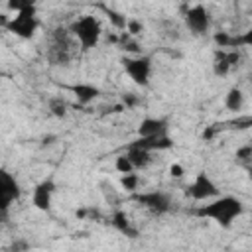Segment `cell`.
<instances>
[{
    "label": "cell",
    "instance_id": "5bb4252c",
    "mask_svg": "<svg viewBox=\"0 0 252 252\" xmlns=\"http://www.w3.org/2000/svg\"><path fill=\"white\" fill-rule=\"evenodd\" d=\"M73 93H75V96L79 98V102H83V104H89L91 100H94L96 96H98V89L94 87V85H87V83H79V85H75L73 87Z\"/></svg>",
    "mask_w": 252,
    "mask_h": 252
},
{
    "label": "cell",
    "instance_id": "8992f818",
    "mask_svg": "<svg viewBox=\"0 0 252 252\" xmlns=\"http://www.w3.org/2000/svg\"><path fill=\"white\" fill-rule=\"evenodd\" d=\"M20 195H22V189H20V183L16 181V177L10 171L2 169L0 171V213H2V217L8 215L10 207L20 199Z\"/></svg>",
    "mask_w": 252,
    "mask_h": 252
},
{
    "label": "cell",
    "instance_id": "e0dca14e",
    "mask_svg": "<svg viewBox=\"0 0 252 252\" xmlns=\"http://www.w3.org/2000/svg\"><path fill=\"white\" fill-rule=\"evenodd\" d=\"M112 224H114L120 232L128 234V236H134V234H136V232L132 230V226H130V222H128V219H126L124 213H114V217H112Z\"/></svg>",
    "mask_w": 252,
    "mask_h": 252
},
{
    "label": "cell",
    "instance_id": "7c38bea8",
    "mask_svg": "<svg viewBox=\"0 0 252 252\" xmlns=\"http://www.w3.org/2000/svg\"><path fill=\"white\" fill-rule=\"evenodd\" d=\"M236 59H238V55L234 53V51H220L217 57H215V73L217 75H226L232 67H234V63H236Z\"/></svg>",
    "mask_w": 252,
    "mask_h": 252
},
{
    "label": "cell",
    "instance_id": "7402d4cb",
    "mask_svg": "<svg viewBox=\"0 0 252 252\" xmlns=\"http://www.w3.org/2000/svg\"><path fill=\"white\" fill-rule=\"evenodd\" d=\"M169 171H171L173 177H181V175H183V167H181L179 163H173V165L169 167Z\"/></svg>",
    "mask_w": 252,
    "mask_h": 252
},
{
    "label": "cell",
    "instance_id": "8fae6325",
    "mask_svg": "<svg viewBox=\"0 0 252 252\" xmlns=\"http://www.w3.org/2000/svg\"><path fill=\"white\" fill-rule=\"evenodd\" d=\"M126 156L128 159L132 161L134 169H144L152 163V152L142 148V146H136V144H130L128 150H126Z\"/></svg>",
    "mask_w": 252,
    "mask_h": 252
},
{
    "label": "cell",
    "instance_id": "ac0fdd59",
    "mask_svg": "<svg viewBox=\"0 0 252 252\" xmlns=\"http://www.w3.org/2000/svg\"><path fill=\"white\" fill-rule=\"evenodd\" d=\"M8 8L14 12H22V10H30V8H37V0H6Z\"/></svg>",
    "mask_w": 252,
    "mask_h": 252
},
{
    "label": "cell",
    "instance_id": "44dd1931",
    "mask_svg": "<svg viewBox=\"0 0 252 252\" xmlns=\"http://www.w3.org/2000/svg\"><path fill=\"white\" fill-rule=\"evenodd\" d=\"M236 158L240 161H252V144H246L236 150Z\"/></svg>",
    "mask_w": 252,
    "mask_h": 252
},
{
    "label": "cell",
    "instance_id": "3957f363",
    "mask_svg": "<svg viewBox=\"0 0 252 252\" xmlns=\"http://www.w3.org/2000/svg\"><path fill=\"white\" fill-rule=\"evenodd\" d=\"M39 28V20H37V8H30V10H22L16 12V16L6 22V30L12 32L14 35L22 37V39H30L33 37V33Z\"/></svg>",
    "mask_w": 252,
    "mask_h": 252
},
{
    "label": "cell",
    "instance_id": "9a60e30c",
    "mask_svg": "<svg viewBox=\"0 0 252 252\" xmlns=\"http://www.w3.org/2000/svg\"><path fill=\"white\" fill-rule=\"evenodd\" d=\"M120 185L124 187V191H128V193H134V191H138V187H140V175H138L136 171H130V173H122Z\"/></svg>",
    "mask_w": 252,
    "mask_h": 252
},
{
    "label": "cell",
    "instance_id": "603a6c76",
    "mask_svg": "<svg viewBox=\"0 0 252 252\" xmlns=\"http://www.w3.org/2000/svg\"><path fill=\"white\" fill-rule=\"evenodd\" d=\"M248 175H250V179H252V165H248Z\"/></svg>",
    "mask_w": 252,
    "mask_h": 252
},
{
    "label": "cell",
    "instance_id": "277c9868",
    "mask_svg": "<svg viewBox=\"0 0 252 252\" xmlns=\"http://www.w3.org/2000/svg\"><path fill=\"white\" fill-rule=\"evenodd\" d=\"M126 75L140 87H146L152 77V57L150 55H136L122 59Z\"/></svg>",
    "mask_w": 252,
    "mask_h": 252
},
{
    "label": "cell",
    "instance_id": "5b68a950",
    "mask_svg": "<svg viewBox=\"0 0 252 252\" xmlns=\"http://www.w3.org/2000/svg\"><path fill=\"white\" fill-rule=\"evenodd\" d=\"M183 18H185L187 30H189L193 35H207L209 30H211V24H213L211 12H209L203 4H195V6L187 8V12H185Z\"/></svg>",
    "mask_w": 252,
    "mask_h": 252
},
{
    "label": "cell",
    "instance_id": "ffe728a7",
    "mask_svg": "<svg viewBox=\"0 0 252 252\" xmlns=\"http://www.w3.org/2000/svg\"><path fill=\"white\" fill-rule=\"evenodd\" d=\"M114 167H116V171H120V173H130V171H136V169H134V165H132V161L128 159V156H126V154H122V156H118V158H116Z\"/></svg>",
    "mask_w": 252,
    "mask_h": 252
},
{
    "label": "cell",
    "instance_id": "30bf717a",
    "mask_svg": "<svg viewBox=\"0 0 252 252\" xmlns=\"http://www.w3.org/2000/svg\"><path fill=\"white\" fill-rule=\"evenodd\" d=\"M169 134V126L163 118H144L138 126V136L140 138H150V136H161Z\"/></svg>",
    "mask_w": 252,
    "mask_h": 252
},
{
    "label": "cell",
    "instance_id": "52a82bcc",
    "mask_svg": "<svg viewBox=\"0 0 252 252\" xmlns=\"http://www.w3.org/2000/svg\"><path fill=\"white\" fill-rule=\"evenodd\" d=\"M187 195H189L193 201L205 203V201H209V199L220 195V191H219L217 183H215L205 171H201V173H197L195 179L187 185Z\"/></svg>",
    "mask_w": 252,
    "mask_h": 252
},
{
    "label": "cell",
    "instance_id": "9c48e42d",
    "mask_svg": "<svg viewBox=\"0 0 252 252\" xmlns=\"http://www.w3.org/2000/svg\"><path fill=\"white\" fill-rule=\"evenodd\" d=\"M53 193H55V181H53L51 177L41 179V181L33 187V191H32V205H33L37 211H49Z\"/></svg>",
    "mask_w": 252,
    "mask_h": 252
},
{
    "label": "cell",
    "instance_id": "d6986e66",
    "mask_svg": "<svg viewBox=\"0 0 252 252\" xmlns=\"http://www.w3.org/2000/svg\"><path fill=\"white\" fill-rule=\"evenodd\" d=\"M238 45H244V47H250L252 49V28L246 30L244 33H240V35H232L230 47H238Z\"/></svg>",
    "mask_w": 252,
    "mask_h": 252
},
{
    "label": "cell",
    "instance_id": "6da1fadb",
    "mask_svg": "<svg viewBox=\"0 0 252 252\" xmlns=\"http://www.w3.org/2000/svg\"><path fill=\"white\" fill-rule=\"evenodd\" d=\"M193 213L199 219H207V220L217 222L222 228H230L232 222L238 217H242L244 203L234 195H217V197L205 201V205H199Z\"/></svg>",
    "mask_w": 252,
    "mask_h": 252
},
{
    "label": "cell",
    "instance_id": "2e32d148",
    "mask_svg": "<svg viewBox=\"0 0 252 252\" xmlns=\"http://www.w3.org/2000/svg\"><path fill=\"white\" fill-rule=\"evenodd\" d=\"M67 108H69V104H67V100H65V98H61V96L49 98V110H51V114H53V116L63 118V116L67 114Z\"/></svg>",
    "mask_w": 252,
    "mask_h": 252
},
{
    "label": "cell",
    "instance_id": "cb8c5ba5",
    "mask_svg": "<svg viewBox=\"0 0 252 252\" xmlns=\"http://www.w3.org/2000/svg\"><path fill=\"white\" fill-rule=\"evenodd\" d=\"M250 91H252V79H250Z\"/></svg>",
    "mask_w": 252,
    "mask_h": 252
},
{
    "label": "cell",
    "instance_id": "ba28073f",
    "mask_svg": "<svg viewBox=\"0 0 252 252\" xmlns=\"http://www.w3.org/2000/svg\"><path fill=\"white\" fill-rule=\"evenodd\" d=\"M134 199L154 215H163L171 209V199L163 191H144L134 195Z\"/></svg>",
    "mask_w": 252,
    "mask_h": 252
},
{
    "label": "cell",
    "instance_id": "7a4b0ae2",
    "mask_svg": "<svg viewBox=\"0 0 252 252\" xmlns=\"http://www.w3.org/2000/svg\"><path fill=\"white\" fill-rule=\"evenodd\" d=\"M77 45L83 49V51H89L93 47L98 45L100 37H102V28H100V22L91 16V14H85V16H79L71 26H69Z\"/></svg>",
    "mask_w": 252,
    "mask_h": 252
},
{
    "label": "cell",
    "instance_id": "4fadbf2b",
    "mask_svg": "<svg viewBox=\"0 0 252 252\" xmlns=\"http://www.w3.org/2000/svg\"><path fill=\"white\" fill-rule=\"evenodd\" d=\"M244 100H246V96H244V93H242L240 87H230L228 93L224 94V106H226V110H230V112L240 110V108L244 106Z\"/></svg>",
    "mask_w": 252,
    "mask_h": 252
}]
</instances>
